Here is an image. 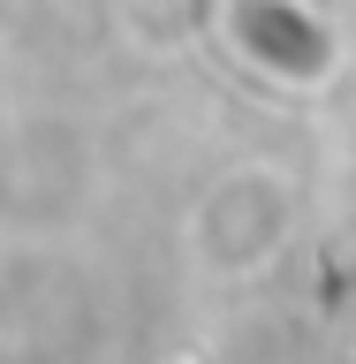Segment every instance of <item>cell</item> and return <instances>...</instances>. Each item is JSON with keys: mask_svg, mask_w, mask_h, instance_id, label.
<instances>
[{"mask_svg": "<svg viewBox=\"0 0 356 364\" xmlns=\"http://www.w3.org/2000/svg\"><path fill=\"white\" fill-rule=\"evenodd\" d=\"M296 228V190L273 167H227L190 213V250L212 281H250L288 250Z\"/></svg>", "mask_w": 356, "mask_h": 364, "instance_id": "1", "label": "cell"}, {"mask_svg": "<svg viewBox=\"0 0 356 364\" xmlns=\"http://www.w3.org/2000/svg\"><path fill=\"white\" fill-rule=\"evenodd\" d=\"M76 190H84V144L61 122H38L0 152V205L16 220H61Z\"/></svg>", "mask_w": 356, "mask_h": 364, "instance_id": "2", "label": "cell"}]
</instances>
